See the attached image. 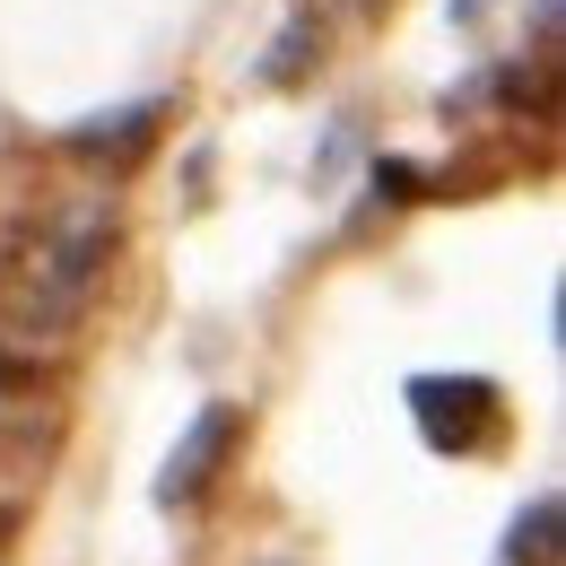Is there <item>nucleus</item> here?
Instances as JSON below:
<instances>
[{
  "mask_svg": "<svg viewBox=\"0 0 566 566\" xmlns=\"http://www.w3.org/2000/svg\"><path fill=\"white\" fill-rule=\"evenodd\" d=\"M496 392L489 375H410V419L436 453H480L496 436Z\"/></svg>",
  "mask_w": 566,
  "mask_h": 566,
  "instance_id": "obj_1",
  "label": "nucleus"
},
{
  "mask_svg": "<svg viewBox=\"0 0 566 566\" xmlns=\"http://www.w3.org/2000/svg\"><path fill=\"white\" fill-rule=\"evenodd\" d=\"M235 436H244V410H235V401H210L201 419L175 436V453H166V471H157V505H192V496L227 471Z\"/></svg>",
  "mask_w": 566,
  "mask_h": 566,
  "instance_id": "obj_2",
  "label": "nucleus"
},
{
  "mask_svg": "<svg viewBox=\"0 0 566 566\" xmlns=\"http://www.w3.org/2000/svg\"><path fill=\"white\" fill-rule=\"evenodd\" d=\"M157 123H166V105H123V114H105V123H78V132H71V157H96V166H132V157H148Z\"/></svg>",
  "mask_w": 566,
  "mask_h": 566,
  "instance_id": "obj_3",
  "label": "nucleus"
},
{
  "mask_svg": "<svg viewBox=\"0 0 566 566\" xmlns=\"http://www.w3.org/2000/svg\"><path fill=\"white\" fill-rule=\"evenodd\" d=\"M558 541H566V514H558V496L541 489L505 523V566H558Z\"/></svg>",
  "mask_w": 566,
  "mask_h": 566,
  "instance_id": "obj_4",
  "label": "nucleus"
},
{
  "mask_svg": "<svg viewBox=\"0 0 566 566\" xmlns=\"http://www.w3.org/2000/svg\"><path fill=\"white\" fill-rule=\"evenodd\" d=\"M314 53H323V27H314V18H287L271 62H262V78H271V87H296V78L314 71Z\"/></svg>",
  "mask_w": 566,
  "mask_h": 566,
  "instance_id": "obj_5",
  "label": "nucleus"
},
{
  "mask_svg": "<svg viewBox=\"0 0 566 566\" xmlns=\"http://www.w3.org/2000/svg\"><path fill=\"white\" fill-rule=\"evenodd\" d=\"M375 192H392V201H419L427 175H419V166H401V157H375Z\"/></svg>",
  "mask_w": 566,
  "mask_h": 566,
  "instance_id": "obj_6",
  "label": "nucleus"
},
{
  "mask_svg": "<svg viewBox=\"0 0 566 566\" xmlns=\"http://www.w3.org/2000/svg\"><path fill=\"white\" fill-rule=\"evenodd\" d=\"M44 384H53L44 366H18V357H0V392H44Z\"/></svg>",
  "mask_w": 566,
  "mask_h": 566,
  "instance_id": "obj_7",
  "label": "nucleus"
},
{
  "mask_svg": "<svg viewBox=\"0 0 566 566\" xmlns=\"http://www.w3.org/2000/svg\"><path fill=\"white\" fill-rule=\"evenodd\" d=\"M9 541H18V505H0V549H9Z\"/></svg>",
  "mask_w": 566,
  "mask_h": 566,
  "instance_id": "obj_8",
  "label": "nucleus"
},
{
  "mask_svg": "<svg viewBox=\"0 0 566 566\" xmlns=\"http://www.w3.org/2000/svg\"><path fill=\"white\" fill-rule=\"evenodd\" d=\"M0 453H9V436H0Z\"/></svg>",
  "mask_w": 566,
  "mask_h": 566,
  "instance_id": "obj_9",
  "label": "nucleus"
}]
</instances>
